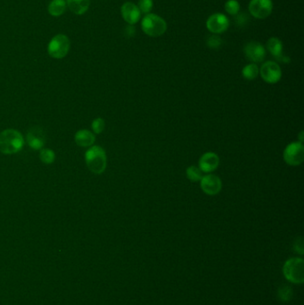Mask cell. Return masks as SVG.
<instances>
[{"mask_svg": "<svg viewBox=\"0 0 304 305\" xmlns=\"http://www.w3.org/2000/svg\"><path fill=\"white\" fill-rule=\"evenodd\" d=\"M24 138L20 131L14 129L5 130L0 133V152L4 155H14L22 150Z\"/></svg>", "mask_w": 304, "mask_h": 305, "instance_id": "1", "label": "cell"}, {"mask_svg": "<svg viewBox=\"0 0 304 305\" xmlns=\"http://www.w3.org/2000/svg\"><path fill=\"white\" fill-rule=\"evenodd\" d=\"M259 74L261 75L265 82L268 84H276L278 83L282 78V70L279 66V64L273 61H267L261 66Z\"/></svg>", "mask_w": 304, "mask_h": 305, "instance_id": "7", "label": "cell"}, {"mask_svg": "<svg viewBox=\"0 0 304 305\" xmlns=\"http://www.w3.org/2000/svg\"><path fill=\"white\" fill-rule=\"evenodd\" d=\"M187 178H189L191 182H198L203 177V171L200 170L199 167H196L195 165L189 166L186 171Z\"/></svg>", "mask_w": 304, "mask_h": 305, "instance_id": "20", "label": "cell"}, {"mask_svg": "<svg viewBox=\"0 0 304 305\" xmlns=\"http://www.w3.org/2000/svg\"><path fill=\"white\" fill-rule=\"evenodd\" d=\"M66 4L73 14L81 15L87 11L90 0H66Z\"/></svg>", "mask_w": 304, "mask_h": 305, "instance_id": "17", "label": "cell"}, {"mask_svg": "<svg viewBox=\"0 0 304 305\" xmlns=\"http://www.w3.org/2000/svg\"><path fill=\"white\" fill-rule=\"evenodd\" d=\"M299 138H300V143H302V140H303V131H300V135H299Z\"/></svg>", "mask_w": 304, "mask_h": 305, "instance_id": "29", "label": "cell"}, {"mask_svg": "<svg viewBox=\"0 0 304 305\" xmlns=\"http://www.w3.org/2000/svg\"><path fill=\"white\" fill-rule=\"evenodd\" d=\"M71 42L69 38L64 34L54 36L47 47L48 55L54 59H62L69 53Z\"/></svg>", "mask_w": 304, "mask_h": 305, "instance_id": "5", "label": "cell"}, {"mask_svg": "<svg viewBox=\"0 0 304 305\" xmlns=\"http://www.w3.org/2000/svg\"><path fill=\"white\" fill-rule=\"evenodd\" d=\"M260 69L256 64H249L245 66L242 70V75L246 80H253L257 78Z\"/></svg>", "mask_w": 304, "mask_h": 305, "instance_id": "19", "label": "cell"}, {"mask_svg": "<svg viewBox=\"0 0 304 305\" xmlns=\"http://www.w3.org/2000/svg\"><path fill=\"white\" fill-rule=\"evenodd\" d=\"M74 139L77 145L81 147H90L96 141L94 133L87 130H80L76 132Z\"/></svg>", "mask_w": 304, "mask_h": 305, "instance_id": "16", "label": "cell"}, {"mask_svg": "<svg viewBox=\"0 0 304 305\" xmlns=\"http://www.w3.org/2000/svg\"><path fill=\"white\" fill-rule=\"evenodd\" d=\"M136 34V29L133 25H129L125 28V35L127 37H134Z\"/></svg>", "mask_w": 304, "mask_h": 305, "instance_id": "28", "label": "cell"}, {"mask_svg": "<svg viewBox=\"0 0 304 305\" xmlns=\"http://www.w3.org/2000/svg\"><path fill=\"white\" fill-rule=\"evenodd\" d=\"M85 160L88 170L94 174H102L106 169L107 157L104 148L99 145H93L85 154Z\"/></svg>", "mask_w": 304, "mask_h": 305, "instance_id": "2", "label": "cell"}, {"mask_svg": "<svg viewBox=\"0 0 304 305\" xmlns=\"http://www.w3.org/2000/svg\"><path fill=\"white\" fill-rule=\"evenodd\" d=\"M294 251L299 254H303V239L302 237L297 238L296 241L294 242L293 245Z\"/></svg>", "mask_w": 304, "mask_h": 305, "instance_id": "27", "label": "cell"}, {"mask_svg": "<svg viewBox=\"0 0 304 305\" xmlns=\"http://www.w3.org/2000/svg\"><path fill=\"white\" fill-rule=\"evenodd\" d=\"M283 157L290 166H298L303 163L304 146L300 142H292L286 145L283 152Z\"/></svg>", "mask_w": 304, "mask_h": 305, "instance_id": "6", "label": "cell"}, {"mask_svg": "<svg viewBox=\"0 0 304 305\" xmlns=\"http://www.w3.org/2000/svg\"><path fill=\"white\" fill-rule=\"evenodd\" d=\"M207 46L211 48V49H218L221 47L222 45V40H221V37L217 35V34H214V35H210L206 41Z\"/></svg>", "mask_w": 304, "mask_h": 305, "instance_id": "24", "label": "cell"}, {"mask_svg": "<svg viewBox=\"0 0 304 305\" xmlns=\"http://www.w3.org/2000/svg\"><path fill=\"white\" fill-rule=\"evenodd\" d=\"M142 30L147 36L157 38L162 36L167 30V23L164 19L155 14H147L141 22Z\"/></svg>", "mask_w": 304, "mask_h": 305, "instance_id": "3", "label": "cell"}, {"mask_svg": "<svg viewBox=\"0 0 304 305\" xmlns=\"http://www.w3.org/2000/svg\"><path fill=\"white\" fill-rule=\"evenodd\" d=\"M105 123L104 119H102L100 117H98L97 119H95L92 123V130L94 131L95 134H100L104 130H105Z\"/></svg>", "mask_w": 304, "mask_h": 305, "instance_id": "25", "label": "cell"}, {"mask_svg": "<svg viewBox=\"0 0 304 305\" xmlns=\"http://www.w3.org/2000/svg\"><path fill=\"white\" fill-rule=\"evenodd\" d=\"M123 18L130 25H134L138 23L141 17V12L138 9V6L132 2H126L120 8Z\"/></svg>", "mask_w": 304, "mask_h": 305, "instance_id": "12", "label": "cell"}, {"mask_svg": "<svg viewBox=\"0 0 304 305\" xmlns=\"http://www.w3.org/2000/svg\"><path fill=\"white\" fill-rule=\"evenodd\" d=\"M293 295L292 289L288 287H283L279 290V296L282 299L283 301H289Z\"/></svg>", "mask_w": 304, "mask_h": 305, "instance_id": "26", "label": "cell"}, {"mask_svg": "<svg viewBox=\"0 0 304 305\" xmlns=\"http://www.w3.org/2000/svg\"><path fill=\"white\" fill-rule=\"evenodd\" d=\"M27 142L31 148L40 150L45 144L44 132L40 127H33L27 133Z\"/></svg>", "mask_w": 304, "mask_h": 305, "instance_id": "14", "label": "cell"}, {"mask_svg": "<svg viewBox=\"0 0 304 305\" xmlns=\"http://www.w3.org/2000/svg\"><path fill=\"white\" fill-rule=\"evenodd\" d=\"M266 48L268 49V52L273 55L276 59L283 63H289L290 58L286 55H283V43L281 40L272 37L267 42Z\"/></svg>", "mask_w": 304, "mask_h": 305, "instance_id": "15", "label": "cell"}, {"mask_svg": "<svg viewBox=\"0 0 304 305\" xmlns=\"http://www.w3.org/2000/svg\"><path fill=\"white\" fill-rule=\"evenodd\" d=\"M200 187L203 192L208 196H216L221 191L222 182L221 178H219L216 175H205L200 180Z\"/></svg>", "mask_w": 304, "mask_h": 305, "instance_id": "11", "label": "cell"}, {"mask_svg": "<svg viewBox=\"0 0 304 305\" xmlns=\"http://www.w3.org/2000/svg\"><path fill=\"white\" fill-rule=\"evenodd\" d=\"M283 272L286 280L295 284H301L304 280V262L301 258L289 259L285 263Z\"/></svg>", "mask_w": 304, "mask_h": 305, "instance_id": "4", "label": "cell"}, {"mask_svg": "<svg viewBox=\"0 0 304 305\" xmlns=\"http://www.w3.org/2000/svg\"><path fill=\"white\" fill-rule=\"evenodd\" d=\"M137 6L141 13L147 15L153 9L154 1L153 0H138Z\"/></svg>", "mask_w": 304, "mask_h": 305, "instance_id": "23", "label": "cell"}, {"mask_svg": "<svg viewBox=\"0 0 304 305\" xmlns=\"http://www.w3.org/2000/svg\"><path fill=\"white\" fill-rule=\"evenodd\" d=\"M229 27V20L221 13H216L207 19L206 28L212 34H221L225 33Z\"/></svg>", "mask_w": 304, "mask_h": 305, "instance_id": "9", "label": "cell"}, {"mask_svg": "<svg viewBox=\"0 0 304 305\" xmlns=\"http://www.w3.org/2000/svg\"><path fill=\"white\" fill-rule=\"evenodd\" d=\"M40 160L46 164H51L55 160V154L49 148L42 149L40 154Z\"/></svg>", "mask_w": 304, "mask_h": 305, "instance_id": "21", "label": "cell"}, {"mask_svg": "<svg viewBox=\"0 0 304 305\" xmlns=\"http://www.w3.org/2000/svg\"><path fill=\"white\" fill-rule=\"evenodd\" d=\"M67 8L66 0H52L48 6V13L52 16L58 17L65 14Z\"/></svg>", "mask_w": 304, "mask_h": 305, "instance_id": "18", "label": "cell"}, {"mask_svg": "<svg viewBox=\"0 0 304 305\" xmlns=\"http://www.w3.org/2000/svg\"><path fill=\"white\" fill-rule=\"evenodd\" d=\"M219 165H220V157L217 154L208 152H205L200 158L198 167L203 172L210 173L217 170Z\"/></svg>", "mask_w": 304, "mask_h": 305, "instance_id": "13", "label": "cell"}, {"mask_svg": "<svg viewBox=\"0 0 304 305\" xmlns=\"http://www.w3.org/2000/svg\"><path fill=\"white\" fill-rule=\"evenodd\" d=\"M225 10L228 15H236L240 11V4L237 0H228L225 3Z\"/></svg>", "mask_w": 304, "mask_h": 305, "instance_id": "22", "label": "cell"}, {"mask_svg": "<svg viewBox=\"0 0 304 305\" xmlns=\"http://www.w3.org/2000/svg\"><path fill=\"white\" fill-rule=\"evenodd\" d=\"M273 3L271 0H251L249 12L257 19H266L271 15Z\"/></svg>", "mask_w": 304, "mask_h": 305, "instance_id": "8", "label": "cell"}, {"mask_svg": "<svg viewBox=\"0 0 304 305\" xmlns=\"http://www.w3.org/2000/svg\"><path fill=\"white\" fill-rule=\"evenodd\" d=\"M244 53L249 61L256 65L258 63L263 62L267 54L266 48L256 41H251L246 44L244 47Z\"/></svg>", "mask_w": 304, "mask_h": 305, "instance_id": "10", "label": "cell"}]
</instances>
